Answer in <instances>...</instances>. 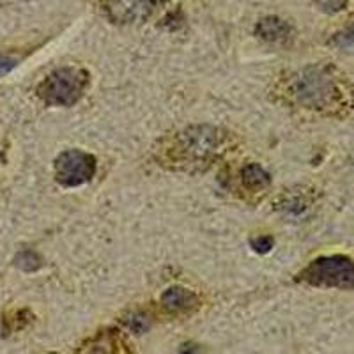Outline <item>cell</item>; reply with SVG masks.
Wrapping results in <instances>:
<instances>
[{
	"label": "cell",
	"instance_id": "cell-14",
	"mask_svg": "<svg viewBox=\"0 0 354 354\" xmlns=\"http://www.w3.org/2000/svg\"><path fill=\"white\" fill-rule=\"evenodd\" d=\"M315 4L319 6L321 11L335 15V12H340L347 8V0H315Z\"/></svg>",
	"mask_w": 354,
	"mask_h": 354
},
{
	"label": "cell",
	"instance_id": "cell-7",
	"mask_svg": "<svg viewBox=\"0 0 354 354\" xmlns=\"http://www.w3.org/2000/svg\"><path fill=\"white\" fill-rule=\"evenodd\" d=\"M161 306L169 314L186 315L195 312L201 306V298L194 290L186 289L183 286H174L161 294Z\"/></svg>",
	"mask_w": 354,
	"mask_h": 354
},
{
	"label": "cell",
	"instance_id": "cell-2",
	"mask_svg": "<svg viewBox=\"0 0 354 354\" xmlns=\"http://www.w3.org/2000/svg\"><path fill=\"white\" fill-rule=\"evenodd\" d=\"M227 142L229 135L214 126H189L161 145V165L185 172L204 170L225 153Z\"/></svg>",
	"mask_w": 354,
	"mask_h": 354
},
{
	"label": "cell",
	"instance_id": "cell-1",
	"mask_svg": "<svg viewBox=\"0 0 354 354\" xmlns=\"http://www.w3.org/2000/svg\"><path fill=\"white\" fill-rule=\"evenodd\" d=\"M286 103L319 113H337L347 105L344 82L331 66H306L287 73L277 87Z\"/></svg>",
	"mask_w": 354,
	"mask_h": 354
},
{
	"label": "cell",
	"instance_id": "cell-10",
	"mask_svg": "<svg viewBox=\"0 0 354 354\" xmlns=\"http://www.w3.org/2000/svg\"><path fill=\"white\" fill-rule=\"evenodd\" d=\"M241 183L248 192L255 194V192H262L271 185V176L259 163H248L241 170Z\"/></svg>",
	"mask_w": 354,
	"mask_h": 354
},
{
	"label": "cell",
	"instance_id": "cell-6",
	"mask_svg": "<svg viewBox=\"0 0 354 354\" xmlns=\"http://www.w3.org/2000/svg\"><path fill=\"white\" fill-rule=\"evenodd\" d=\"M163 4L165 0H100L103 17L117 25L147 20Z\"/></svg>",
	"mask_w": 354,
	"mask_h": 354
},
{
	"label": "cell",
	"instance_id": "cell-11",
	"mask_svg": "<svg viewBox=\"0 0 354 354\" xmlns=\"http://www.w3.org/2000/svg\"><path fill=\"white\" fill-rule=\"evenodd\" d=\"M122 322H124L126 328H128L129 331H133L135 335L145 333V331H149L151 328L149 315L144 314V312H138V310L126 315V317L122 319Z\"/></svg>",
	"mask_w": 354,
	"mask_h": 354
},
{
	"label": "cell",
	"instance_id": "cell-13",
	"mask_svg": "<svg viewBox=\"0 0 354 354\" xmlns=\"http://www.w3.org/2000/svg\"><path fill=\"white\" fill-rule=\"evenodd\" d=\"M250 246L257 254H270L274 246V239L273 236H268V234H264V236H255V238L250 239Z\"/></svg>",
	"mask_w": 354,
	"mask_h": 354
},
{
	"label": "cell",
	"instance_id": "cell-8",
	"mask_svg": "<svg viewBox=\"0 0 354 354\" xmlns=\"http://www.w3.org/2000/svg\"><path fill=\"white\" fill-rule=\"evenodd\" d=\"M255 34L266 43H286L292 34V28L286 20L278 17H266L255 25Z\"/></svg>",
	"mask_w": 354,
	"mask_h": 354
},
{
	"label": "cell",
	"instance_id": "cell-12",
	"mask_svg": "<svg viewBox=\"0 0 354 354\" xmlns=\"http://www.w3.org/2000/svg\"><path fill=\"white\" fill-rule=\"evenodd\" d=\"M17 266H20L21 270L25 271H36L43 266V261H41L39 255L36 252H30V250H25L17 257Z\"/></svg>",
	"mask_w": 354,
	"mask_h": 354
},
{
	"label": "cell",
	"instance_id": "cell-16",
	"mask_svg": "<svg viewBox=\"0 0 354 354\" xmlns=\"http://www.w3.org/2000/svg\"><path fill=\"white\" fill-rule=\"evenodd\" d=\"M15 68H17V61L15 59H11V57H0V77L8 75Z\"/></svg>",
	"mask_w": 354,
	"mask_h": 354
},
{
	"label": "cell",
	"instance_id": "cell-15",
	"mask_svg": "<svg viewBox=\"0 0 354 354\" xmlns=\"http://www.w3.org/2000/svg\"><path fill=\"white\" fill-rule=\"evenodd\" d=\"M333 43L338 44V46H349V44H354V24L346 27L344 30H340L338 34H335Z\"/></svg>",
	"mask_w": 354,
	"mask_h": 354
},
{
	"label": "cell",
	"instance_id": "cell-9",
	"mask_svg": "<svg viewBox=\"0 0 354 354\" xmlns=\"http://www.w3.org/2000/svg\"><path fill=\"white\" fill-rule=\"evenodd\" d=\"M121 347H128L126 342L121 338L119 331L103 330L94 335L87 342L88 353H121Z\"/></svg>",
	"mask_w": 354,
	"mask_h": 354
},
{
	"label": "cell",
	"instance_id": "cell-3",
	"mask_svg": "<svg viewBox=\"0 0 354 354\" xmlns=\"http://www.w3.org/2000/svg\"><path fill=\"white\" fill-rule=\"evenodd\" d=\"M296 282L317 289L354 290V259L342 254L314 259L296 274Z\"/></svg>",
	"mask_w": 354,
	"mask_h": 354
},
{
	"label": "cell",
	"instance_id": "cell-4",
	"mask_svg": "<svg viewBox=\"0 0 354 354\" xmlns=\"http://www.w3.org/2000/svg\"><path fill=\"white\" fill-rule=\"evenodd\" d=\"M91 85L87 69L64 66L53 69L37 87V96L50 106H73Z\"/></svg>",
	"mask_w": 354,
	"mask_h": 354
},
{
	"label": "cell",
	"instance_id": "cell-5",
	"mask_svg": "<svg viewBox=\"0 0 354 354\" xmlns=\"http://www.w3.org/2000/svg\"><path fill=\"white\" fill-rule=\"evenodd\" d=\"M55 179L66 188H75L88 183L96 176L97 161L93 154L82 149H68L55 160Z\"/></svg>",
	"mask_w": 354,
	"mask_h": 354
}]
</instances>
